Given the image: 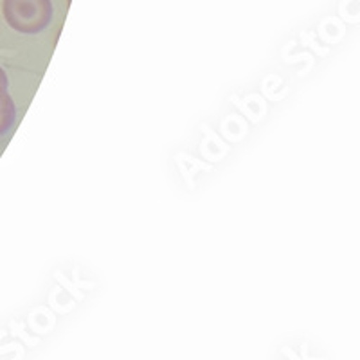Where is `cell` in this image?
Returning a JSON list of instances; mask_svg holds the SVG:
<instances>
[{"label": "cell", "instance_id": "cell-1", "mask_svg": "<svg viewBox=\"0 0 360 360\" xmlns=\"http://www.w3.org/2000/svg\"><path fill=\"white\" fill-rule=\"evenodd\" d=\"M4 18L18 33H40L53 18V4L51 0H4Z\"/></svg>", "mask_w": 360, "mask_h": 360}, {"label": "cell", "instance_id": "cell-3", "mask_svg": "<svg viewBox=\"0 0 360 360\" xmlns=\"http://www.w3.org/2000/svg\"><path fill=\"white\" fill-rule=\"evenodd\" d=\"M8 85H9L8 76H6L4 70L0 69V94H2V92H8Z\"/></svg>", "mask_w": 360, "mask_h": 360}, {"label": "cell", "instance_id": "cell-2", "mask_svg": "<svg viewBox=\"0 0 360 360\" xmlns=\"http://www.w3.org/2000/svg\"><path fill=\"white\" fill-rule=\"evenodd\" d=\"M15 103H13L11 96L8 92H2L0 94V135L6 134L9 128L15 123Z\"/></svg>", "mask_w": 360, "mask_h": 360}]
</instances>
